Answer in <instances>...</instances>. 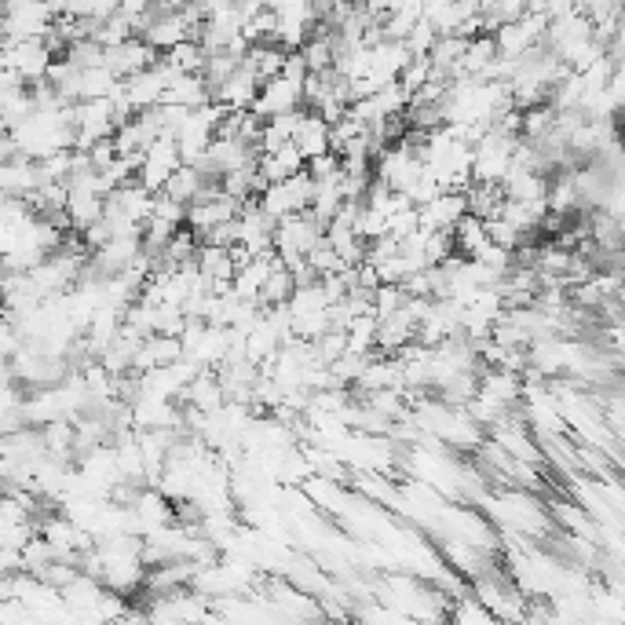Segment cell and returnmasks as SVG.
<instances>
[{"instance_id": "cell-19", "label": "cell", "mask_w": 625, "mask_h": 625, "mask_svg": "<svg viewBox=\"0 0 625 625\" xmlns=\"http://www.w3.org/2000/svg\"><path fill=\"white\" fill-rule=\"evenodd\" d=\"M311 4H315V8H319V15H322V19H326V15H330V11H333L336 4H341V0H311Z\"/></svg>"}, {"instance_id": "cell-15", "label": "cell", "mask_w": 625, "mask_h": 625, "mask_svg": "<svg viewBox=\"0 0 625 625\" xmlns=\"http://www.w3.org/2000/svg\"><path fill=\"white\" fill-rule=\"evenodd\" d=\"M165 103L190 106V111L212 103V88H209L206 74H176L173 84H168V92H165Z\"/></svg>"}, {"instance_id": "cell-11", "label": "cell", "mask_w": 625, "mask_h": 625, "mask_svg": "<svg viewBox=\"0 0 625 625\" xmlns=\"http://www.w3.org/2000/svg\"><path fill=\"white\" fill-rule=\"evenodd\" d=\"M257 168H260V176L268 179V184H282V179L304 173L308 158L300 154L296 143H285V147H279V150H260Z\"/></svg>"}, {"instance_id": "cell-17", "label": "cell", "mask_w": 625, "mask_h": 625, "mask_svg": "<svg viewBox=\"0 0 625 625\" xmlns=\"http://www.w3.org/2000/svg\"><path fill=\"white\" fill-rule=\"evenodd\" d=\"M487 242H490V231H487L483 216H476V212L461 216V223L454 227V246H458L461 257H476Z\"/></svg>"}, {"instance_id": "cell-3", "label": "cell", "mask_w": 625, "mask_h": 625, "mask_svg": "<svg viewBox=\"0 0 625 625\" xmlns=\"http://www.w3.org/2000/svg\"><path fill=\"white\" fill-rule=\"evenodd\" d=\"M179 165H184V154H179V143L176 136H158L143 154V162L136 168L139 184H147L154 195H162L168 187V179L179 173Z\"/></svg>"}, {"instance_id": "cell-5", "label": "cell", "mask_w": 625, "mask_h": 625, "mask_svg": "<svg viewBox=\"0 0 625 625\" xmlns=\"http://www.w3.org/2000/svg\"><path fill=\"white\" fill-rule=\"evenodd\" d=\"M55 11L44 0H30V4H15L4 11V41H30L48 38L55 30Z\"/></svg>"}, {"instance_id": "cell-7", "label": "cell", "mask_w": 625, "mask_h": 625, "mask_svg": "<svg viewBox=\"0 0 625 625\" xmlns=\"http://www.w3.org/2000/svg\"><path fill=\"white\" fill-rule=\"evenodd\" d=\"M420 209V231H454L468 216V190H442L439 198H431Z\"/></svg>"}, {"instance_id": "cell-1", "label": "cell", "mask_w": 625, "mask_h": 625, "mask_svg": "<svg viewBox=\"0 0 625 625\" xmlns=\"http://www.w3.org/2000/svg\"><path fill=\"white\" fill-rule=\"evenodd\" d=\"M63 55L48 38H30V41H4V70H15L22 81H44L48 70L55 66V59Z\"/></svg>"}, {"instance_id": "cell-13", "label": "cell", "mask_w": 625, "mask_h": 625, "mask_svg": "<svg viewBox=\"0 0 625 625\" xmlns=\"http://www.w3.org/2000/svg\"><path fill=\"white\" fill-rule=\"evenodd\" d=\"M330 122L326 117H322L319 111H311L308 106V114H304V122H300V128H296V147H300V154H304V158L311 162V158H322V154H330L333 150V143H330Z\"/></svg>"}, {"instance_id": "cell-8", "label": "cell", "mask_w": 625, "mask_h": 625, "mask_svg": "<svg viewBox=\"0 0 625 625\" xmlns=\"http://www.w3.org/2000/svg\"><path fill=\"white\" fill-rule=\"evenodd\" d=\"M143 38L158 48V52H168V48H176L179 41L198 38V27L187 19V11H158V15L150 19V27L143 30Z\"/></svg>"}, {"instance_id": "cell-18", "label": "cell", "mask_w": 625, "mask_h": 625, "mask_svg": "<svg viewBox=\"0 0 625 625\" xmlns=\"http://www.w3.org/2000/svg\"><path fill=\"white\" fill-rule=\"evenodd\" d=\"M296 290V279H293V271L285 268V263L279 260L274 263V271H271V279L268 285H263V293H260V308H274V304H290V296Z\"/></svg>"}, {"instance_id": "cell-4", "label": "cell", "mask_w": 625, "mask_h": 625, "mask_svg": "<svg viewBox=\"0 0 625 625\" xmlns=\"http://www.w3.org/2000/svg\"><path fill=\"white\" fill-rule=\"evenodd\" d=\"M173 77H176V70L168 66L165 59H158L154 66L125 77L122 88H125L128 103L136 106V111H154L158 103H165V92H168V84H173Z\"/></svg>"}, {"instance_id": "cell-9", "label": "cell", "mask_w": 625, "mask_h": 625, "mask_svg": "<svg viewBox=\"0 0 625 625\" xmlns=\"http://www.w3.org/2000/svg\"><path fill=\"white\" fill-rule=\"evenodd\" d=\"M0 184H4V195H8V198H30L33 190L44 187L41 162H38V158H27V154H19V158L4 162Z\"/></svg>"}, {"instance_id": "cell-10", "label": "cell", "mask_w": 625, "mask_h": 625, "mask_svg": "<svg viewBox=\"0 0 625 625\" xmlns=\"http://www.w3.org/2000/svg\"><path fill=\"white\" fill-rule=\"evenodd\" d=\"M260 84L263 81L252 74V70L238 66L235 74L220 84V88H212V100L231 106V111H252V103H257V95H260Z\"/></svg>"}, {"instance_id": "cell-2", "label": "cell", "mask_w": 625, "mask_h": 625, "mask_svg": "<svg viewBox=\"0 0 625 625\" xmlns=\"http://www.w3.org/2000/svg\"><path fill=\"white\" fill-rule=\"evenodd\" d=\"M322 238H326V223H322L311 209H304V212L279 220V231H274V252H279V257H300V252H304L308 257Z\"/></svg>"}, {"instance_id": "cell-6", "label": "cell", "mask_w": 625, "mask_h": 625, "mask_svg": "<svg viewBox=\"0 0 625 625\" xmlns=\"http://www.w3.org/2000/svg\"><path fill=\"white\" fill-rule=\"evenodd\" d=\"M158 48H154L147 38H128L122 44H114V48H106V55H103V63L114 70L117 77H132V74H139V70H147L158 63Z\"/></svg>"}, {"instance_id": "cell-16", "label": "cell", "mask_w": 625, "mask_h": 625, "mask_svg": "<svg viewBox=\"0 0 625 625\" xmlns=\"http://www.w3.org/2000/svg\"><path fill=\"white\" fill-rule=\"evenodd\" d=\"M162 59L176 70V74H206L209 48L201 44L198 38H187V41H179L176 48H168Z\"/></svg>"}, {"instance_id": "cell-14", "label": "cell", "mask_w": 625, "mask_h": 625, "mask_svg": "<svg viewBox=\"0 0 625 625\" xmlns=\"http://www.w3.org/2000/svg\"><path fill=\"white\" fill-rule=\"evenodd\" d=\"M285 63H290V48H282L279 41H263V44H249V52L242 59V66L252 70L260 81L279 77Z\"/></svg>"}, {"instance_id": "cell-12", "label": "cell", "mask_w": 625, "mask_h": 625, "mask_svg": "<svg viewBox=\"0 0 625 625\" xmlns=\"http://www.w3.org/2000/svg\"><path fill=\"white\" fill-rule=\"evenodd\" d=\"M417 326L420 322L410 315V311H395V315L381 319V330H377V352H388V355H399L403 347H410L417 341Z\"/></svg>"}]
</instances>
